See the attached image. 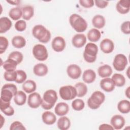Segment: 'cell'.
<instances>
[{
  "label": "cell",
  "instance_id": "6da1fadb",
  "mask_svg": "<svg viewBox=\"0 0 130 130\" xmlns=\"http://www.w3.org/2000/svg\"><path fill=\"white\" fill-rule=\"evenodd\" d=\"M33 36L43 43H48L51 39V34L45 26L38 24L35 25L32 29Z\"/></svg>",
  "mask_w": 130,
  "mask_h": 130
},
{
  "label": "cell",
  "instance_id": "7a4b0ae2",
  "mask_svg": "<svg viewBox=\"0 0 130 130\" xmlns=\"http://www.w3.org/2000/svg\"><path fill=\"white\" fill-rule=\"evenodd\" d=\"M69 22L72 28L77 32H84L87 29L86 21L77 14H72L69 18Z\"/></svg>",
  "mask_w": 130,
  "mask_h": 130
},
{
  "label": "cell",
  "instance_id": "3957f363",
  "mask_svg": "<svg viewBox=\"0 0 130 130\" xmlns=\"http://www.w3.org/2000/svg\"><path fill=\"white\" fill-rule=\"evenodd\" d=\"M42 107L45 110H50L54 106L58 99L56 92L53 89L46 90L43 96Z\"/></svg>",
  "mask_w": 130,
  "mask_h": 130
},
{
  "label": "cell",
  "instance_id": "277c9868",
  "mask_svg": "<svg viewBox=\"0 0 130 130\" xmlns=\"http://www.w3.org/2000/svg\"><path fill=\"white\" fill-rule=\"evenodd\" d=\"M98 52L97 45L93 43H87L83 52V58L88 63L94 62L96 59V55Z\"/></svg>",
  "mask_w": 130,
  "mask_h": 130
},
{
  "label": "cell",
  "instance_id": "5b68a950",
  "mask_svg": "<svg viewBox=\"0 0 130 130\" xmlns=\"http://www.w3.org/2000/svg\"><path fill=\"white\" fill-rule=\"evenodd\" d=\"M17 91V86L15 84H6L3 85L1 89V100L6 102H9Z\"/></svg>",
  "mask_w": 130,
  "mask_h": 130
},
{
  "label": "cell",
  "instance_id": "8992f818",
  "mask_svg": "<svg viewBox=\"0 0 130 130\" xmlns=\"http://www.w3.org/2000/svg\"><path fill=\"white\" fill-rule=\"evenodd\" d=\"M105 100V94L100 91H95L87 100L88 106L91 109H98Z\"/></svg>",
  "mask_w": 130,
  "mask_h": 130
},
{
  "label": "cell",
  "instance_id": "52a82bcc",
  "mask_svg": "<svg viewBox=\"0 0 130 130\" xmlns=\"http://www.w3.org/2000/svg\"><path fill=\"white\" fill-rule=\"evenodd\" d=\"M61 98L66 101L72 100L77 96V90L72 85H66L61 87L59 90Z\"/></svg>",
  "mask_w": 130,
  "mask_h": 130
},
{
  "label": "cell",
  "instance_id": "ba28073f",
  "mask_svg": "<svg viewBox=\"0 0 130 130\" xmlns=\"http://www.w3.org/2000/svg\"><path fill=\"white\" fill-rule=\"evenodd\" d=\"M32 54L36 59L39 61H45L48 57L46 47L42 44L35 45L32 49Z\"/></svg>",
  "mask_w": 130,
  "mask_h": 130
},
{
  "label": "cell",
  "instance_id": "9c48e42d",
  "mask_svg": "<svg viewBox=\"0 0 130 130\" xmlns=\"http://www.w3.org/2000/svg\"><path fill=\"white\" fill-rule=\"evenodd\" d=\"M127 63V59L125 55L123 54H118L114 58L113 66L116 71H122L125 69Z\"/></svg>",
  "mask_w": 130,
  "mask_h": 130
},
{
  "label": "cell",
  "instance_id": "30bf717a",
  "mask_svg": "<svg viewBox=\"0 0 130 130\" xmlns=\"http://www.w3.org/2000/svg\"><path fill=\"white\" fill-rule=\"evenodd\" d=\"M42 101L43 99L39 93L32 92L28 95L27 104L30 108L36 109L41 105Z\"/></svg>",
  "mask_w": 130,
  "mask_h": 130
},
{
  "label": "cell",
  "instance_id": "8fae6325",
  "mask_svg": "<svg viewBox=\"0 0 130 130\" xmlns=\"http://www.w3.org/2000/svg\"><path fill=\"white\" fill-rule=\"evenodd\" d=\"M66 43L64 39L60 37H55L51 42V46L54 51L57 52L62 51L66 47Z\"/></svg>",
  "mask_w": 130,
  "mask_h": 130
},
{
  "label": "cell",
  "instance_id": "7c38bea8",
  "mask_svg": "<svg viewBox=\"0 0 130 130\" xmlns=\"http://www.w3.org/2000/svg\"><path fill=\"white\" fill-rule=\"evenodd\" d=\"M67 73L68 76L71 79H77L81 76L82 70L78 65L71 64L67 67Z\"/></svg>",
  "mask_w": 130,
  "mask_h": 130
},
{
  "label": "cell",
  "instance_id": "4fadbf2b",
  "mask_svg": "<svg viewBox=\"0 0 130 130\" xmlns=\"http://www.w3.org/2000/svg\"><path fill=\"white\" fill-rule=\"evenodd\" d=\"M100 48L104 53L109 54L114 50V44L111 40L104 39L100 43Z\"/></svg>",
  "mask_w": 130,
  "mask_h": 130
},
{
  "label": "cell",
  "instance_id": "5bb4252c",
  "mask_svg": "<svg viewBox=\"0 0 130 130\" xmlns=\"http://www.w3.org/2000/svg\"><path fill=\"white\" fill-rule=\"evenodd\" d=\"M125 119L120 115H115L111 118L110 123L114 129H120L125 124Z\"/></svg>",
  "mask_w": 130,
  "mask_h": 130
},
{
  "label": "cell",
  "instance_id": "9a60e30c",
  "mask_svg": "<svg viewBox=\"0 0 130 130\" xmlns=\"http://www.w3.org/2000/svg\"><path fill=\"white\" fill-rule=\"evenodd\" d=\"M116 9L120 14H127L130 10V1L129 0H120L116 4Z\"/></svg>",
  "mask_w": 130,
  "mask_h": 130
},
{
  "label": "cell",
  "instance_id": "2e32d148",
  "mask_svg": "<svg viewBox=\"0 0 130 130\" xmlns=\"http://www.w3.org/2000/svg\"><path fill=\"white\" fill-rule=\"evenodd\" d=\"M72 43L75 47L81 48L86 43V37L83 34H77L72 38Z\"/></svg>",
  "mask_w": 130,
  "mask_h": 130
},
{
  "label": "cell",
  "instance_id": "e0dca14e",
  "mask_svg": "<svg viewBox=\"0 0 130 130\" xmlns=\"http://www.w3.org/2000/svg\"><path fill=\"white\" fill-rule=\"evenodd\" d=\"M100 85L102 89L106 92H111L115 89V85L112 80L109 78H104L101 80Z\"/></svg>",
  "mask_w": 130,
  "mask_h": 130
},
{
  "label": "cell",
  "instance_id": "ac0fdd59",
  "mask_svg": "<svg viewBox=\"0 0 130 130\" xmlns=\"http://www.w3.org/2000/svg\"><path fill=\"white\" fill-rule=\"evenodd\" d=\"M48 69L47 66L43 63H38L34 67L33 72L37 76H44L48 73Z\"/></svg>",
  "mask_w": 130,
  "mask_h": 130
},
{
  "label": "cell",
  "instance_id": "d6986e66",
  "mask_svg": "<svg viewBox=\"0 0 130 130\" xmlns=\"http://www.w3.org/2000/svg\"><path fill=\"white\" fill-rule=\"evenodd\" d=\"M69 111V105L64 102L58 103L54 108V112L56 114L59 116L66 115Z\"/></svg>",
  "mask_w": 130,
  "mask_h": 130
},
{
  "label": "cell",
  "instance_id": "ffe728a7",
  "mask_svg": "<svg viewBox=\"0 0 130 130\" xmlns=\"http://www.w3.org/2000/svg\"><path fill=\"white\" fill-rule=\"evenodd\" d=\"M42 119L44 123L47 125H52L56 121V115L51 111H45L42 115Z\"/></svg>",
  "mask_w": 130,
  "mask_h": 130
},
{
  "label": "cell",
  "instance_id": "44dd1931",
  "mask_svg": "<svg viewBox=\"0 0 130 130\" xmlns=\"http://www.w3.org/2000/svg\"><path fill=\"white\" fill-rule=\"evenodd\" d=\"M0 109L1 111L7 116H12L14 114V109L10 105V102H6L0 100Z\"/></svg>",
  "mask_w": 130,
  "mask_h": 130
},
{
  "label": "cell",
  "instance_id": "7402d4cb",
  "mask_svg": "<svg viewBox=\"0 0 130 130\" xmlns=\"http://www.w3.org/2000/svg\"><path fill=\"white\" fill-rule=\"evenodd\" d=\"M96 78L95 72L91 69H87L84 71L82 75V79L84 82L90 84L93 83Z\"/></svg>",
  "mask_w": 130,
  "mask_h": 130
},
{
  "label": "cell",
  "instance_id": "603a6c76",
  "mask_svg": "<svg viewBox=\"0 0 130 130\" xmlns=\"http://www.w3.org/2000/svg\"><path fill=\"white\" fill-rule=\"evenodd\" d=\"M12 25L10 19L7 17H3L0 18V33H5L8 31Z\"/></svg>",
  "mask_w": 130,
  "mask_h": 130
},
{
  "label": "cell",
  "instance_id": "cb8c5ba5",
  "mask_svg": "<svg viewBox=\"0 0 130 130\" xmlns=\"http://www.w3.org/2000/svg\"><path fill=\"white\" fill-rule=\"evenodd\" d=\"M98 73L100 77L104 78H107L111 75L112 73V69L109 65L104 64L98 68Z\"/></svg>",
  "mask_w": 130,
  "mask_h": 130
},
{
  "label": "cell",
  "instance_id": "d4e9b609",
  "mask_svg": "<svg viewBox=\"0 0 130 130\" xmlns=\"http://www.w3.org/2000/svg\"><path fill=\"white\" fill-rule=\"evenodd\" d=\"M57 126L59 129L67 130L71 126V121L67 116H61L57 120Z\"/></svg>",
  "mask_w": 130,
  "mask_h": 130
},
{
  "label": "cell",
  "instance_id": "484cf974",
  "mask_svg": "<svg viewBox=\"0 0 130 130\" xmlns=\"http://www.w3.org/2000/svg\"><path fill=\"white\" fill-rule=\"evenodd\" d=\"M106 23V20L104 17L101 15H95L92 19V24L96 28L100 29L103 28Z\"/></svg>",
  "mask_w": 130,
  "mask_h": 130
},
{
  "label": "cell",
  "instance_id": "4316f807",
  "mask_svg": "<svg viewBox=\"0 0 130 130\" xmlns=\"http://www.w3.org/2000/svg\"><path fill=\"white\" fill-rule=\"evenodd\" d=\"M22 88L23 90L27 93H31L36 90L37 88V85L34 81L28 80L23 83L22 85Z\"/></svg>",
  "mask_w": 130,
  "mask_h": 130
},
{
  "label": "cell",
  "instance_id": "83f0119b",
  "mask_svg": "<svg viewBox=\"0 0 130 130\" xmlns=\"http://www.w3.org/2000/svg\"><path fill=\"white\" fill-rule=\"evenodd\" d=\"M118 111L122 114H127L130 112V102L126 100H123L119 102L117 105Z\"/></svg>",
  "mask_w": 130,
  "mask_h": 130
},
{
  "label": "cell",
  "instance_id": "f1b7e54d",
  "mask_svg": "<svg viewBox=\"0 0 130 130\" xmlns=\"http://www.w3.org/2000/svg\"><path fill=\"white\" fill-rule=\"evenodd\" d=\"M17 64L18 63L15 60H13V59L8 58V59L4 62L2 66H3V68L6 70V71L12 72L15 70Z\"/></svg>",
  "mask_w": 130,
  "mask_h": 130
},
{
  "label": "cell",
  "instance_id": "f546056e",
  "mask_svg": "<svg viewBox=\"0 0 130 130\" xmlns=\"http://www.w3.org/2000/svg\"><path fill=\"white\" fill-rule=\"evenodd\" d=\"M22 18L25 20H29L34 15V9L31 6H26L22 8Z\"/></svg>",
  "mask_w": 130,
  "mask_h": 130
},
{
  "label": "cell",
  "instance_id": "4dcf8cb0",
  "mask_svg": "<svg viewBox=\"0 0 130 130\" xmlns=\"http://www.w3.org/2000/svg\"><path fill=\"white\" fill-rule=\"evenodd\" d=\"M26 94L21 90L18 91L14 96V101L15 103L18 106L23 105L26 101Z\"/></svg>",
  "mask_w": 130,
  "mask_h": 130
},
{
  "label": "cell",
  "instance_id": "1f68e13d",
  "mask_svg": "<svg viewBox=\"0 0 130 130\" xmlns=\"http://www.w3.org/2000/svg\"><path fill=\"white\" fill-rule=\"evenodd\" d=\"M12 45L16 48H22L26 45V40L21 36H16L12 39Z\"/></svg>",
  "mask_w": 130,
  "mask_h": 130
},
{
  "label": "cell",
  "instance_id": "d6a6232c",
  "mask_svg": "<svg viewBox=\"0 0 130 130\" xmlns=\"http://www.w3.org/2000/svg\"><path fill=\"white\" fill-rule=\"evenodd\" d=\"M101 37V32L96 28H92L87 33V38L90 42H96L100 39Z\"/></svg>",
  "mask_w": 130,
  "mask_h": 130
},
{
  "label": "cell",
  "instance_id": "836d02e7",
  "mask_svg": "<svg viewBox=\"0 0 130 130\" xmlns=\"http://www.w3.org/2000/svg\"><path fill=\"white\" fill-rule=\"evenodd\" d=\"M111 79L115 86L117 87H122L125 84V78L122 74L115 73L112 76Z\"/></svg>",
  "mask_w": 130,
  "mask_h": 130
},
{
  "label": "cell",
  "instance_id": "e575fe53",
  "mask_svg": "<svg viewBox=\"0 0 130 130\" xmlns=\"http://www.w3.org/2000/svg\"><path fill=\"white\" fill-rule=\"evenodd\" d=\"M75 87L77 90V96L78 97H83L85 95L87 92V87L83 82H78L75 85Z\"/></svg>",
  "mask_w": 130,
  "mask_h": 130
},
{
  "label": "cell",
  "instance_id": "d590c367",
  "mask_svg": "<svg viewBox=\"0 0 130 130\" xmlns=\"http://www.w3.org/2000/svg\"><path fill=\"white\" fill-rule=\"evenodd\" d=\"M9 17L13 20H19L22 17V9L19 7H14L10 9L9 12Z\"/></svg>",
  "mask_w": 130,
  "mask_h": 130
},
{
  "label": "cell",
  "instance_id": "8d00e7d4",
  "mask_svg": "<svg viewBox=\"0 0 130 130\" xmlns=\"http://www.w3.org/2000/svg\"><path fill=\"white\" fill-rule=\"evenodd\" d=\"M84 102L83 101V100L80 99H75L72 103V107L75 111H81L84 108Z\"/></svg>",
  "mask_w": 130,
  "mask_h": 130
},
{
  "label": "cell",
  "instance_id": "74e56055",
  "mask_svg": "<svg viewBox=\"0 0 130 130\" xmlns=\"http://www.w3.org/2000/svg\"><path fill=\"white\" fill-rule=\"evenodd\" d=\"M8 58H11V59H13V60H15L18 64L22 62V61L23 60V54L20 52L15 51L12 52L9 55Z\"/></svg>",
  "mask_w": 130,
  "mask_h": 130
},
{
  "label": "cell",
  "instance_id": "f35d334b",
  "mask_svg": "<svg viewBox=\"0 0 130 130\" xmlns=\"http://www.w3.org/2000/svg\"><path fill=\"white\" fill-rule=\"evenodd\" d=\"M17 72V77L15 82L18 84L24 83L26 78L27 75L26 73L21 70H19L16 71Z\"/></svg>",
  "mask_w": 130,
  "mask_h": 130
},
{
  "label": "cell",
  "instance_id": "ab89813d",
  "mask_svg": "<svg viewBox=\"0 0 130 130\" xmlns=\"http://www.w3.org/2000/svg\"><path fill=\"white\" fill-rule=\"evenodd\" d=\"M4 79L7 81H15L17 77L16 71H6L4 74Z\"/></svg>",
  "mask_w": 130,
  "mask_h": 130
},
{
  "label": "cell",
  "instance_id": "60d3db41",
  "mask_svg": "<svg viewBox=\"0 0 130 130\" xmlns=\"http://www.w3.org/2000/svg\"><path fill=\"white\" fill-rule=\"evenodd\" d=\"M9 45L8 39L3 36L0 37V53L3 54L5 52Z\"/></svg>",
  "mask_w": 130,
  "mask_h": 130
},
{
  "label": "cell",
  "instance_id": "b9f144b4",
  "mask_svg": "<svg viewBox=\"0 0 130 130\" xmlns=\"http://www.w3.org/2000/svg\"><path fill=\"white\" fill-rule=\"evenodd\" d=\"M15 28L18 31H23L26 28V22L23 20H19L15 23Z\"/></svg>",
  "mask_w": 130,
  "mask_h": 130
},
{
  "label": "cell",
  "instance_id": "7bdbcfd3",
  "mask_svg": "<svg viewBox=\"0 0 130 130\" xmlns=\"http://www.w3.org/2000/svg\"><path fill=\"white\" fill-rule=\"evenodd\" d=\"M26 128L23 124L18 121H14L10 126V130H25Z\"/></svg>",
  "mask_w": 130,
  "mask_h": 130
},
{
  "label": "cell",
  "instance_id": "ee69618b",
  "mask_svg": "<svg viewBox=\"0 0 130 130\" xmlns=\"http://www.w3.org/2000/svg\"><path fill=\"white\" fill-rule=\"evenodd\" d=\"M130 22L129 21H126L123 22L120 26V29L121 31L126 35H128L130 34V28H129Z\"/></svg>",
  "mask_w": 130,
  "mask_h": 130
},
{
  "label": "cell",
  "instance_id": "f6af8a7d",
  "mask_svg": "<svg viewBox=\"0 0 130 130\" xmlns=\"http://www.w3.org/2000/svg\"><path fill=\"white\" fill-rule=\"evenodd\" d=\"M79 2L81 6L85 8H91L94 5V2L93 0H80Z\"/></svg>",
  "mask_w": 130,
  "mask_h": 130
},
{
  "label": "cell",
  "instance_id": "bcb514c9",
  "mask_svg": "<svg viewBox=\"0 0 130 130\" xmlns=\"http://www.w3.org/2000/svg\"><path fill=\"white\" fill-rule=\"evenodd\" d=\"M94 4L95 5V6L100 9H104V8H106V7H107V6L109 4V2L107 1L95 0L94 1Z\"/></svg>",
  "mask_w": 130,
  "mask_h": 130
},
{
  "label": "cell",
  "instance_id": "7dc6e473",
  "mask_svg": "<svg viewBox=\"0 0 130 130\" xmlns=\"http://www.w3.org/2000/svg\"><path fill=\"white\" fill-rule=\"evenodd\" d=\"M99 129L100 130H104V129H108V130H113L114 128L113 126L110 124L107 123H103L101 124L99 126Z\"/></svg>",
  "mask_w": 130,
  "mask_h": 130
},
{
  "label": "cell",
  "instance_id": "c3c4849f",
  "mask_svg": "<svg viewBox=\"0 0 130 130\" xmlns=\"http://www.w3.org/2000/svg\"><path fill=\"white\" fill-rule=\"evenodd\" d=\"M7 2L10 4L12 5H18L20 3V1L19 0H15V1H7Z\"/></svg>",
  "mask_w": 130,
  "mask_h": 130
},
{
  "label": "cell",
  "instance_id": "681fc988",
  "mask_svg": "<svg viewBox=\"0 0 130 130\" xmlns=\"http://www.w3.org/2000/svg\"><path fill=\"white\" fill-rule=\"evenodd\" d=\"M125 95L128 99H130V87H128L125 90Z\"/></svg>",
  "mask_w": 130,
  "mask_h": 130
},
{
  "label": "cell",
  "instance_id": "f907efd6",
  "mask_svg": "<svg viewBox=\"0 0 130 130\" xmlns=\"http://www.w3.org/2000/svg\"><path fill=\"white\" fill-rule=\"evenodd\" d=\"M1 127H0V128H2L4 123H5V119L2 115H1Z\"/></svg>",
  "mask_w": 130,
  "mask_h": 130
},
{
  "label": "cell",
  "instance_id": "816d5d0a",
  "mask_svg": "<svg viewBox=\"0 0 130 130\" xmlns=\"http://www.w3.org/2000/svg\"><path fill=\"white\" fill-rule=\"evenodd\" d=\"M129 67L127 69V76L128 77V78H129Z\"/></svg>",
  "mask_w": 130,
  "mask_h": 130
}]
</instances>
